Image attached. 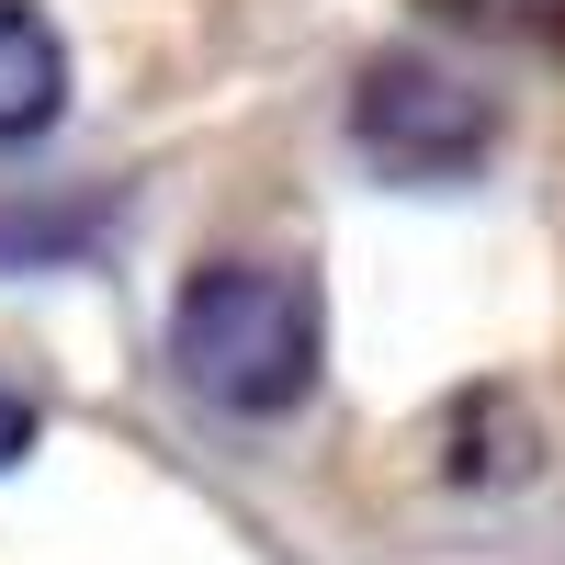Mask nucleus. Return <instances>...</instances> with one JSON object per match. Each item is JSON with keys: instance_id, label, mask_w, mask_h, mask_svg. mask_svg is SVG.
Instances as JSON below:
<instances>
[{"instance_id": "nucleus-1", "label": "nucleus", "mask_w": 565, "mask_h": 565, "mask_svg": "<svg viewBox=\"0 0 565 565\" xmlns=\"http://www.w3.org/2000/svg\"><path fill=\"white\" fill-rule=\"evenodd\" d=\"M317 351H328V317H317V282L282 271V260H204L170 306V362L181 385L226 418H282L317 385Z\"/></svg>"}, {"instance_id": "nucleus-2", "label": "nucleus", "mask_w": 565, "mask_h": 565, "mask_svg": "<svg viewBox=\"0 0 565 565\" xmlns=\"http://www.w3.org/2000/svg\"><path fill=\"white\" fill-rule=\"evenodd\" d=\"M351 148L385 181H476L487 148H498V103L463 68L396 45V57H373L362 90H351Z\"/></svg>"}, {"instance_id": "nucleus-3", "label": "nucleus", "mask_w": 565, "mask_h": 565, "mask_svg": "<svg viewBox=\"0 0 565 565\" xmlns=\"http://www.w3.org/2000/svg\"><path fill=\"white\" fill-rule=\"evenodd\" d=\"M68 114V45L34 0H0V148H23Z\"/></svg>"}, {"instance_id": "nucleus-4", "label": "nucleus", "mask_w": 565, "mask_h": 565, "mask_svg": "<svg viewBox=\"0 0 565 565\" xmlns=\"http://www.w3.org/2000/svg\"><path fill=\"white\" fill-rule=\"evenodd\" d=\"M532 463H543V430L521 418V396L476 385V396L441 418V476H463V487H521Z\"/></svg>"}, {"instance_id": "nucleus-5", "label": "nucleus", "mask_w": 565, "mask_h": 565, "mask_svg": "<svg viewBox=\"0 0 565 565\" xmlns=\"http://www.w3.org/2000/svg\"><path fill=\"white\" fill-rule=\"evenodd\" d=\"M463 23H509V34H565V0H452Z\"/></svg>"}, {"instance_id": "nucleus-6", "label": "nucleus", "mask_w": 565, "mask_h": 565, "mask_svg": "<svg viewBox=\"0 0 565 565\" xmlns=\"http://www.w3.org/2000/svg\"><path fill=\"white\" fill-rule=\"evenodd\" d=\"M23 452H34V396H23V385H0V476H12Z\"/></svg>"}]
</instances>
